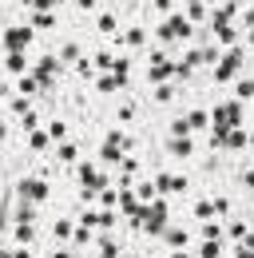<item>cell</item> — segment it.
<instances>
[{
    "label": "cell",
    "mask_w": 254,
    "mask_h": 258,
    "mask_svg": "<svg viewBox=\"0 0 254 258\" xmlns=\"http://www.w3.org/2000/svg\"><path fill=\"white\" fill-rule=\"evenodd\" d=\"M28 44H32V28L28 24H12V28L4 32V48H8V52H24Z\"/></svg>",
    "instance_id": "obj_1"
},
{
    "label": "cell",
    "mask_w": 254,
    "mask_h": 258,
    "mask_svg": "<svg viewBox=\"0 0 254 258\" xmlns=\"http://www.w3.org/2000/svg\"><path fill=\"white\" fill-rule=\"evenodd\" d=\"M139 223H143V230H147V234H159V230L167 226V203H155V207H147Z\"/></svg>",
    "instance_id": "obj_2"
},
{
    "label": "cell",
    "mask_w": 254,
    "mask_h": 258,
    "mask_svg": "<svg viewBox=\"0 0 254 258\" xmlns=\"http://www.w3.org/2000/svg\"><path fill=\"white\" fill-rule=\"evenodd\" d=\"M159 36H163V40H187L190 36V20L187 16H171V20L159 28Z\"/></svg>",
    "instance_id": "obj_3"
},
{
    "label": "cell",
    "mask_w": 254,
    "mask_h": 258,
    "mask_svg": "<svg viewBox=\"0 0 254 258\" xmlns=\"http://www.w3.org/2000/svg\"><path fill=\"white\" fill-rule=\"evenodd\" d=\"M16 191L24 195L28 203H48V183H44V179H20Z\"/></svg>",
    "instance_id": "obj_4"
},
{
    "label": "cell",
    "mask_w": 254,
    "mask_h": 258,
    "mask_svg": "<svg viewBox=\"0 0 254 258\" xmlns=\"http://www.w3.org/2000/svg\"><path fill=\"white\" fill-rule=\"evenodd\" d=\"M238 68H242V48H234V52H230V56H226V60L215 68V80H230Z\"/></svg>",
    "instance_id": "obj_5"
},
{
    "label": "cell",
    "mask_w": 254,
    "mask_h": 258,
    "mask_svg": "<svg viewBox=\"0 0 254 258\" xmlns=\"http://www.w3.org/2000/svg\"><path fill=\"white\" fill-rule=\"evenodd\" d=\"M171 72H175V68H171V60H167V56H155V60H151V68H147L151 84H155V80H167Z\"/></svg>",
    "instance_id": "obj_6"
},
{
    "label": "cell",
    "mask_w": 254,
    "mask_h": 258,
    "mask_svg": "<svg viewBox=\"0 0 254 258\" xmlns=\"http://www.w3.org/2000/svg\"><path fill=\"white\" fill-rule=\"evenodd\" d=\"M8 72H16V76H24V72H28V60H24V52H8Z\"/></svg>",
    "instance_id": "obj_7"
},
{
    "label": "cell",
    "mask_w": 254,
    "mask_h": 258,
    "mask_svg": "<svg viewBox=\"0 0 254 258\" xmlns=\"http://www.w3.org/2000/svg\"><path fill=\"white\" fill-rule=\"evenodd\" d=\"M159 234H163V238H167V242H171V246H183V242H187V230H183V226H171V230H167V226H163V230H159Z\"/></svg>",
    "instance_id": "obj_8"
},
{
    "label": "cell",
    "mask_w": 254,
    "mask_h": 258,
    "mask_svg": "<svg viewBox=\"0 0 254 258\" xmlns=\"http://www.w3.org/2000/svg\"><path fill=\"white\" fill-rule=\"evenodd\" d=\"M16 92H20V96H24V99H32V96H36V92H40V84H36L32 76H20V84H16Z\"/></svg>",
    "instance_id": "obj_9"
},
{
    "label": "cell",
    "mask_w": 254,
    "mask_h": 258,
    "mask_svg": "<svg viewBox=\"0 0 254 258\" xmlns=\"http://www.w3.org/2000/svg\"><path fill=\"white\" fill-rule=\"evenodd\" d=\"M28 147H36V151H44V147H48V131L32 127V131H28Z\"/></svg>",
    "instance_id": "obj_10"
},
{
    "label": "cell",
    "mask_w": 254,
    "mask_h": 258,
    "mask_svg": "<svg viewBox=\"0 0 254 258\" xmlns=\"http://www.w3.org/2000/svg\"><path fill=\"white\" fill-rule=\"evenodd\" d=\"M28 24H32V28H52V24H56V16H48V12H32Z\"/></svg>",
    "instance_id": "obj_11"
},
{
    "label": "cell",
    "mask_w": 254,
    "mask_h": 258,
    "mask_svg": "<svg viewBox=\"0 0 254 258\" xmlns=\"http://www.w3.org/2000/svg\"><path fill=\"white\" fill-rule=\"evenodd\" d=\"M52 238H72V223H68V219H56V223H52Z\"/></svg>",
    "instance_id": "obj_12"
},
{
    "label": "cell",
    "mask_w": 254,
    "mask_h": 258,
    "mask_svg": "<svg viewBox=\"0 0 254 258\" xmlns=\"http://www.w3.org/2000/svg\"><path fill=\"white\" fill-rule=\"evenodd\" d=\"M171 155H179V159H187V155H190V139H183V135H175V143H171Z\"/></svg>",
    "instance_id": "obj_13"
},
{
    "label": "cell",
    "mask_w": 254,
    "mask_h": 258,
    "mask_svg": "<svg viewBox=\"0 0 254 258\" xmlns=\"http://www.w3.org/2000/svg\"><path fill=\"white\" fill-rule=\"evenodd\" d=\"M207 111H187V131H195V127H207Z\"/></svg>",
    "instance_id": "obj_14"
},
{
    "label": "cell",
    "mask_w": 254,
    "mask_h": 258,
    "mask_svg": "<svg viewBox=\"0 0 254 258\" xmlns=\"http://www.w3.org/2000/svg\"><path fill=\"white\" fill-rule=\"evenodd\" d=\"M64 135H68V127H64V119H52V123H48V139H56V143H64Z\"/></svg>",
    "instance_id": "obj_15"
},
{
    "label": "cell",
    "mask_w": 254,
    "mask_h": 258,
    "mask_svg": "<svg viewBox=\"0 0 254 258\" xmlns=\"http://www.w3.org/2000/svg\"><path fill=\"white\" fill-rule=\"evenodd\" d=\"M139 203H147V199H155V183H139V187H131Z\"/></svg>",
    "instance_id": "obj_16"
},
{
    "label": "cell",
    "mask_w": 254,
    "mask_h": 258,
    "mask_svg": "<svg viewBox=\"0 0 254 258\" xmlns=\"http://www.w3.org/2000/svg\"><path fill=\"white\" fill-rule=\"evenodd\" d=\"M123 40L131 44V48H139V44L147 40V32H143V28H127V32H123Z\"/></svg>",
    "instance_id": "obj_17"
},
{
    "label": "cell",
    "mask_w": 254,
    "mask_h": 258,
    "mask_svg": "<svg viewBox=\"0 0 254 258\" xmlns=\"http://www.w3.org/2000/svg\"><path fill=\"white\" fill-rule=\"evenodd\" d=\"M234 99H238V103L250 99V80H238V84H234Z\"/></svg>",
    "instance_id": "obj_18"
},
{
    "label": "cell",
    "mask_w": 254,
    "mask_h": 258,
    "mask_svg": "<svg viewBox=\"0 0 254 258\" xmlns=\"http://www.w3.org/2000/svg\"><path fill=\"white\" fill-rule=\"evenodd\" d=\"M203 238H207V242H222V226L207 223V226H203Z\"/></svg>",
    "instance_id": "obj_19"
},
{
    "label": "cell",
    "mask_w": 254,
    "mask_h": 258,
    "mask_svg": "<svg viewBox=\"0 0 254 258\" xmlns=\"http://www.w3.org/2000/svg\"><path fill=\"white\" fill-rule=\"evenodd\" d=\"M56 155H60V163H76V143H60Z\"/></svg>",
    "instance_id": "obj_20"
},
{
    "label": "cell",
    "mask_w": 254,
    "mask_h": 258,
    "mask_svg": "<svg viewBox=\"0 0 254 258\" xmlns=\"http://www.w3.org/2000/svg\"><path fill=\"white\" fill-rule=\"evenodd\" d=\"M32 8H36V12H48V8H60L64 0H28Z\"/></svg>",
    "instance_id": "obj_21"
},
{
    "label": "cell",
    "mask_w": 254,
    "mask_h": 258,
    "mask_svg": "<svg viewBox=\"0 0 254 258\" xmlns=\"http://www.w3.org/2000/svg\"><path fill=\"white\" fill-rule=\"evenodd\" d=\"M187 20H203V0H190L187 4Z\"/></svg>",
    "instance_id": "obj_22"
},
{
    "label": "cell",
    "mask_w": 254,
    "mask_h": 258,
    "mask_svg": "<svg viewBox=\"0 0 254 258\" xmlns=\"http://www.w3.org/2000/svg\"><path fill=\"white\" fill-rule=\"evenodd\" d=\"M95 199H99V203H103V207H111V203H115V199H119V195H115V191H107V187H103V191H95Z\"/></svg>",
    "instance_id": "obj_23"
},
{
    "label": "cell",
    "mask_w": 254,
    "mask_h": 258,
    "mask_svg": "<svg viewBox=\"0 0 254 258\" xmlns=\"http://www.w3.org/2000/svg\"><path fill=\"white\" fill-rule=\"evenodd\" d=\"M222 254V242H207L203 246V258H219Z\"/></svg>",
    "instance_id": "obj_24"
},
{
    "label": "cell",
    "mask_w": 254,
    "mask_h": 258,
    "mask_svg": "<svg viewBox=\"0 0 254 258\" xmlns=\"http://www.w3.org/2000/svg\"><path fill=\"white\" fill-rule=\"evenodd\" d=\"M99 32H115V16H99Z\"/></svg>",
    "instance_id": "obj_25"
},
{
    "label": "cell",
    "mask_w": 254,
    "mask_h": 258,
    "mask_svg": "<svg viewBox=\"0 0 254 258\" xmlns=\"http://www.w3.org/2000/svg\"><path fill=\"white\" fill-rule=\"evenodd\" d=\"M60 56H64V60H80V48H76V44H64Z\"/></svg>",
    "instance_id": "obj_26"
},
{
    "label": "cell",
    "mask_w": 254,
    "mask_h": 258,
    "mask_svg": "<svg viewBox=\"0 0 254 258\" xmlns=\"http://www.w3.org/2000/svg\"><path fill=\"white\" fill-rule=\"evenodd\" d=\"M230 234H234V238H242V242H246V223H230Z\"/></svg>",
    "instance_id": "obj_27"
},
{
    "label": "cell",
    "mask_w": 254,
    "mask_h": 258,
    "mask_svg": "<svg viewBox=\"0 0 254 258\" xmlns=\"http://www.w3.org/2000/svg\"><path fill=\"white\" fill-rule=\"evenodd\" d=\"M155 99H159V103H171V99H175V88H159Z\"/></svg>",
    "instance_id": "obj_28"
},
{
    "label": "cell",
    "mask_w": 254,
    "mask_h": 258,
    "mask_svg": "<svg viewBox=\"0 0 254 258\" xmlns=\"http://www.w3.org/2000/svg\"><path fill=\"white\" fill-rule=\"evenodd\" d=\"M119 84H123V80H99V92H115Z\"/></svg>",
    "instance_id": "obj_29"
},
{
    "label": "cell",
    "mask_w": 254,
    "mask_h": 258,
    "mask_svg": "<svg viewBox=\"0 0 254 258\" xmlns=\"http://www.w3.org/2000/svg\"><path fill=\"white\" fill-rule=\"evenodd\" d=\"M171 135H187V119H175V123H171Z\"/></svg>",
    "instance_id": "obj_30"
},
{
    "label": "cell",
    "mask_w": 254,
    "mask_h": 258,
    "mask_svg": "<svg viewBox=\"0 0 254 258\" xmlns=\"http://www.w3.org/2000/svg\"><path fill=\"white\" fill-rule=\"evenodd\" d=\"M8 258H32V250H24V246H20V250H8Z\"/></svg>",
    "instance_id": "obj_31"
},
{
    "label": "cell",
    "mask_w": 254,
    "mask_h": 258,
    "mask_svg": "<svg viewBox=\"0 0 254 258\" xmlns=\"http://www.w3.org/2000/svg\"><path fill=\"white\" fill-rule=\"evenodd\" d=\"M159 4V12H171V4H175V0H155Z\"/></svg>",
    "instance_id": "obj_32"
},
{
    "label": "cell",
    "mask_w": 254,
    "mask_h": 258,
    "mask_svg": "<svg viewBox=\"0 0 254 258\" xmlns=\"http://www.w3.org/2000/svg\"><path fill=\"white\" fill-rule=\"evenodd\" d=\"M238 258H250V242H242V250H238Z\"/></svg>",
    "instance_id": "obj_33"
},
{
    "label": "cell",
    "mask_w": 254,
    "mask_h": 258,
    "mask_svg": "<svg viewBox=\"0 0 254 258\" xmlns=\"http://www.w3.org/2000/svg\"><path fill=\"white\" fill-rule=\"evenodd\" d=\"M52 258H72V254H68V250H56V254H52Z\"/></svg>",
    "instance_id": "obj_34"
},
{
    "label": "cell",
    "mask_w": 254,
    "mask_h": 258,
    "mask_svg": "<svg viewBox=\"0 0 254 258\" xmlns=\"http://www.w3.org/2000/svg\"><path fill=\"white\" fill-rule=\"evenodd\" d=\"M4 135H8V127H4V123H0V139H4Z\"/></svg>",
    "instance_id": "obj_35"
}]
</instances>
